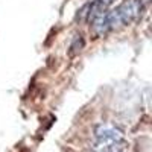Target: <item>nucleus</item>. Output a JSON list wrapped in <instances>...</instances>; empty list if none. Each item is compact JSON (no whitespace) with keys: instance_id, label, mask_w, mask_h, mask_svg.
I'll return each mask as SVG.
<instances>
[{"instance_id":"7ed1b4c3","label":"nucleus","mask_w":152,"mask_h":152,"mask_svg":"<svg viewBox=\"0 0 152 152\" xmlns=\"http://www.w3.org/2000/svg\"><path fill=\"white\" fill-rule=\"evenodd\" d=\"M84 47H85V40H84V37H82L81 34H76V35L73 37L72 43H70L69 53H70L72 56H75V55H78Z\"/></svg>"},{"instance_id":"423d86ee","label":"nucleus","mask_w":152,"mask_h":152,"mask_svg":"<svg viewBox=\"0 0 152 152\" xmlns=\"http://www.w3.org/2000/svg\"><path fill=\"white\" fill-rule=\"evenodd\" d=\"M96 2H99V3H102L104 6H107V8H108V6H110V5H111L113 2H114V0H96Z\"/></svg>"},{"instance_id":"f03ea898","label":"nucleus","mask_w":152,"mask_h":152,"mask_svg":"<svg viewBox=\"0 0 152 152\" xmlns=\"http://www.w3.org/2000/svg\"><path fill=\"white\" fill-rule=\"evenodd\" d=\"M111 31L110 28V21H108V12H102L100 15H97L96 18H93L90 21V32L93 34L94 38L104 37Z\"/></svg>"},{"instance_id":"f257e3e1","label":"nucleus","mask_w":152,"mask_h":152,"mask_svg":"<svg viewBox=\"0 0 152 152\" xmlns=\"http://www.w3.org/2000/svg\"><path fill=\"white\" fill-rule=\"evenodd\" d=\"M143 9L145 8L138 3V0H128V2L122 3L119 8H116V14L122 23V26H126V24L140 18Z\"/></svg>"},{"instance_id":"20e7f679","label":"nucleus","mask_w":152,"mask_h":152,"mask_svg":"<svg viewBox=\"0 0 152 152\" xmlns=\"http://www.w3.org/2000/svg\"><path fill=\"white\" fill-rule=\"evenodd\" d=\"M99 137V140L100 142H104V143H108V142H114V140H117L119 135L116 131H113V129H104L102 132H99L97 134Z\"/></svg>"},{"instance_id":"0eeeda50","label":"nucleus","mask_w":152,"mask_h":152,"mask_svg":"<svg viewBox=\"0 0 152 152\" xmlns=\"http://www.w3.org/2000/svg\"><path fill=\"white\" fill-rule=\"evenodd\" d=\"M149 2H151V0H138V3H140L143 8H146V6L149 5Z\"/></svg>"},{"instance_id":"39448f33","label":"nucleus","mask_w":152,"mask_h":152,"mask_svg":"<svg viewBox=\"0 0 152 152\" xmlns=\"http://www.w3.org/2000/svg\"><path fill=\"white\" fill-rule=\"evenodd\" d=\"M88 9H90V3L84 5V6L78 11V15H76V21H79V23L87 21V18H88Z\"/></svg>"}]
</instances>
